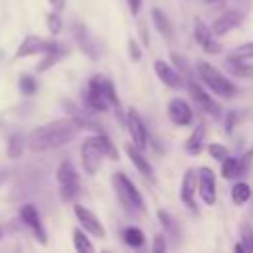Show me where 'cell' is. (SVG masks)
I'll list each match as a JSON object with an SVG mask.
<instances>
[{
  "instance_id": "e0dca14e",
  "label": "cell",
  "mask_w": 253,
  "mask_h": 253,
  "mask_svg": "<svg viewBox=\"0 0 253 253\" xmlns=\"http://www.w3.org/2000/svg\"><path fill=\"white\" fill-rule=\"evenodd\" d=\"M73 36H75V42L79 43V47H81V51L87 55V57H91V59H97L99 57V47H97V43H95V40H93V36H91V32L87 30V26L85 24H75L73 26Z\"/></svg>"
},
{
  "instance_id": "2e32d148",
  "label": "cell",
  "mask_w": 253,
  "mask_h": 253,
  "mask_svg": "<svg viewBox=\"0 0 253 253\" xmlns=\"http://www.w3.org/2000/svg\"><path fill=\"white\" fill-rule=\"evenodd\" d=\"M243 14L241 12H237V10H227V12H223L213 24H211V34L213 36H225L227 32H231L233 28H237V26H241V22H243Z\"/></svg>"
},
{
  "instance_id": "60d3db41",
  "label": "cell",
  "mask_w": 253,
  "mask_h": 253,
  "mask_svg": "<svg viewBox=\"0 0 253 253\" xmlns=\"http://www.w3.org/2000/svg\"><path fill=\"white\" fill-rule=\"evenodd\" d=\"M47 2H49L53 12H61L65 8V4H67V0H47Z\"/></svg>"
},
{
  "instance_id": "9a60e30c",
  "label": "cell",
  "mask_w": 253,
  "mask_h": 253,
  "mask_svg": "<svg viewBox=\"0 0 253 253\" xmlns=\"http://www.w3.org/2000/svg\"><path fill=\"white\" fill-rule=\"evenodd\" d=\"M154 71L158 75V79L166 85V87H172V89H180L184 85V75L170 63L162 61V59H156L154 61Z\"/></svg>"
},
{
  "instance_id": "e575fe53",
  "label": "cell",
  "mask_w": 253,
  "mask_h": 253,
  "mask_svg": "<svg viewBox=\"0 0 253 253\" xmlns=\"http://www.w3.org/2000/svg\"><path fill=\"white\" fill-rule=\"evenodd\" d=\"M170 59H172V63H174V67H176V69H178V71H180V73H182L184 77L192 73V71H190V67L186 65L188 61H186V59H184L182 55H178V53H174V51H172V53H170Z\"/></svg>"
},
{
  "instance_id": "d6986e66",
  "label": "cell",
  "mask_w": 253,
  "mask_h": 253,
  "mask_svg": "<svg viewBox=\"0 0 253 253\" xmlns=\"http://www.w3.org/2000/svg\"><path fill=\"white\" fill-rule=\"evenodd\" d=\"M125 150H126V156L130 158V162L134 164V168H136L144 178L152 180V166H150V164H148V160L144 158L142 150H140V148H136L132 142L125 144Z\"/></svg>"
},
{
  "instance_id": "7c38bea8",
  "label": "cell",
  "mask_w": 253,
  "mask_h": 253,
  "mask_svg": "<svg viewBox=\"0 0 253 253\" xmlns=\"http://www.w3.org/2000/svg\"><path fill=\"white\" fill-rule=\"evenodd\" d=\"M194 38H196V42L200 43V47L206 53H211V55L221 53V43L215 40V36L211 34V30L200 18L194 20Z\"/></svg>"
},
{
  "instance_id": "ac0fdd59",
  "label": "cell",
  "mask_w": 253,
  "mask_h": 253,
  "mask_svg": "<svg viewBox=\"0 0 253 253\" xmlns=\"http://www.w3.org/2000/svg\"><path fill=\"white\" fill-rule=\"evenodd\" d=\"M196 182H198V170L188 168L182 176V186H180V200L184 206L192 208L196 211V202H194V194H196Z\"/></svg>"
},
{
  "instance_id": "836d02e7",
  "label": "cell",
  "mask_w": 253,
  "mask_h": 253,
  "mask_svg": "<svg viewBox=\"0 0 253 253\" xmlns=\"http://www.w3.org/2000/svg\"><path fill=\"white\" fill-rule=\"evenodd\" d=\"M208 152H210V156L211 158H215V160H223L225 156H229V150H227V146H223V144H217V142H213V144H210L208 146Z\"/></svg>"
},
{
  "instance_id": "52a82bcc",
  "label": "cell",
  "mask_w": 253,
  "mask_h": 253,
  "mask_svg": "<svg viewBox=\"0 0 253 253\" xmlns=\"http://www.w3.org/2000/svg\"><path fill=\"white\" fill-rule=\"evenodd\" d=\"M196 192L200 194V198H202V202L206 206H213L215 204V198H217V194H215V174H213L211 168L202 166L198 170Z\"/></svg>"
},
{
  "instance_id": "83f0119b",
  "label": "cell",
  "mask_w": 253,
  "mask_h": 253,
  "mask_svg": "<svg viewBox=\"0 0 253 253\" xmlns=\"http://www.w3.org/2000/svg\"><path fill=\"white\" fill-rule=\"evenodd\" d=\"M227 59H239V61L253 59V42H247V43L237 45V47L227 55Z\"/></svg>"
},
{
  "instance_id": "7a4b0ae2",
  "label": "cell",
  "mask_w": 253,
  "mask_h": 253,
  "mask_svg": "<svg viewBox=\"0 0 253 253\" xmlns=\"http://www.w3.org/2000/svg\"><path fill=\"white\" fill-rule=\"evenodd\" d=\"M111 158V160H119V152L115 148V144L111 142V138L105 132H97L89 138L83 140L81 144V166L87 174H97V170L101 168L103 158Z\"/></svg>"
},
{
  "instance_id": "5b68a950",
  "label": "cell",
  "mask_w": 253,
  "mask_h": 253,
  "mask_svg": "<svg viewBox=\"0 0 253 253\" xmlns=\"http://www.w3.org/2000/svg\"><path fill=\"white\" fill-rule=\"evenodd\" d=\"M57 184H59V196L63 202H71L79 192V176L71 160H63L55 172Z\"/></svg>"
},
{
  "instance_id": "ffe728a7",
  "label": "cell",
  "mask_w": 253,
  "mask_h": 253,
  "mask_svg": "<svg viewBox=\"0 0 253 253\" xmlns=\"http://www.w3.org/2000/svg\"><path fill=\"white\" fill-rule=\"evenodd\" d=\"M204 140H206V125L200 123V125L190 132V136H188V140H186V144H184L186 152H190V154H200L202 148H204Z\"/></svg>"
},
{
  "instance_id": "cb8c5ba5",
  "label": "cell",
  "mask_w": 253,
  "mask_h": 253,
  "mask_svg": "<svg viewBox=\"0 0 253 253\" xmlns=\"http://www.w3.org/2000/svg\"><path fill=\"white\" fill-rule=\"evenodd\" d=\"M158 219H160L162 227L166 229V233H168L170 237H174V239H178V241H180V237H182L180 225H178V221H176V219H174L166 210H158Z\"/></svg>"
},
{
  "instance_id": "f1b7e54d",
  "label": "cell",
  "mask_w": 253,
  "mask_h": 253,
  "mask_svg": "<svg viewBox=\"0 0 253 253\" xmlns=\"http://www.w3.org/2000/svg\"><path fill=\"white\" fill-rule=\"evenodd\" d=\"M221 176L227 178V180H231V178L237 176V158L225 156V158L221 160Z\"/></svg>"
},
{
  "instance_id": "f546056e",
  "label": "cell",
  "mask_w": 253,
  "mask_h": 253,
  "mask_svg": "<svg viewBox=\"0 0 253 253\" xmlns=\"http://www.w3.org/2000/svg\"><path fill=\"white\" fill-rule=\"evenodd\" d=\"M36 89H38V83H36V79L32 75H22L20 77V91H22V95L30 97V95L36 93Z\"/></svg>"
},
{
  "instance_id": "603a6c76",
  "label": "cell",
  "mask_w": 253,
  "mask_h": 253,
  "mask_svg": "<svg viewBox=\"0 0 253 253\" xmlns=\"http://www.w3.org/2000/svg\"><path fill=\"white\" fill-rule=\"evenodd\" d=\"M152 22L164 38H172V22L160 8H152Z\"/></svg>"
},
{
  "instance_id": "9c48e42d",
  "label": "cell",
  "mask_w": 253,
  "mask_h": 253,
  "mask_svg": "<svg viewBox=\"0 0 253 253\" xmlns=\"http://www.w3.org/2000/svg\"><path fill=\"white\" fill-rule=\"evenodd\" d=\"M125 125L130 132V138H132V144L140 150L146 148V142H148V132H146V126H144V121L138 117V113L134 109H128L126 111V117H125Z\"/></svg>"
},
{
  "instance_id": "4dcf8cb0",
  "label": "cell",
  "mask_w": 253,
  "mask_h": 253,
  "mask_svg": "<svg viewBox=\"0 0 253 253\" xmlns=\"http://www.w3.org/2000/svg\"><path fill=\"white\" fill-rule=\"evenodd\" d=\"M61 53H63V49H55V51H47V53H43V59H42V63L38 65V71H45V69H49V67L61 57Z\"/></svg>"
},
{
  "instance_id": "4fadbf2b",
  "label": "cell",
  "mask_w": 253,
  "mask_h": 253,
  "mask_svg": "<svg viewBox=\"0 0 253 253\" xmlns=\"http://www.w3.org/2000/svg\"><path fill=\"white\" fill-rule=\"evenodd\" d=\"M188 89H190V95H192V99H194V103L206 113V115H210L211 119H221V107L200 87V85H196V83H190L188 85Z\"/></svg>"
},
{
  "instance_id": "7402d4cb",
  "label": "cell",
  "mask_w": 253,
  "mask_h": 253,
  "mask_svg": "<svg viewBox=\"0 0 253 253\" xmlns=\"http://www.w3.org/2000/svg\"><path fill=\"white\" fill-rule=\"evenodd\" d=\"M225 67L235 77H243V79L253 77V65L251 63H245V61H239V59H227L225 57Z\"/></svg>"
},
{
  "instance_id": "4316f807",
  "label": "cell",
  "mask_w": 253,
  "mask_h": 253,
  "mask_svg": "<svg viewBox=\"0 0 253 253\" xmlns=\"http://www.w3.org/2000/svg\"><path fill=\"white\" fill-rule=\"evenodd\" d=\"M73 247H75V251H79V253H93V251H95L93 243L89 241V237H87L79 227L73 229Z\"/></svg>"
},
{
  "instance_id": "8992f818",
  "label": "cell",
  "mask_w": 253,
  "mask_h": 253,
  "mask_svg": "<svg viewBox=\"0 0 253 253\" xmlns=\"http://www.w3.org/2000/svg\"><path fill=\"white\" fill-rule=\"evenodd\" d=\"M55 49H63V45L55 43V42H47L40 36H26L16 49V57L22 59V57H30V55H43V53L55 51Z\"/></svg>"
},
{
  "instance_id": "d6a6232c",
  "label": "cell",
  "mask_w": 253,
  "mask_h": 253,
  "mask_svg": "<svg viewBox=\"0 0 253 253\" xmlns=\"http://www.w3.org/2000/svg\"><path fill=\"white\" fill-rule=\"evenodd\" d=\"M251 160H253V148H251V150H247L241 158H237V176H245V174L249 172Z\"/></svg>"
},
{
  "instance_id": "484cf974",
  "label": "cell",
  "mask_w": 253,
  "mask_h": 253,
  "mask_svg": "<svg viewBox=\"0 0 253 253\" xmlns=\"http://www.w3.org/2000/svg\"><path fill=\"white\" fill-rule=\"evenodd\" d=\"M249 198H251V186L247 182H237L231 188V200L235 206H243Z\"/></svg>"
},
{
  "instance_id": "3957f363",
  "label": "cell",
  "mask_w": 253,
  "mask_h": 253,
  "mask_svg": "<svg viewBox=\"0 0 253 253\" xmlns=\"http://www.w3.org/2000/svg\"><path fill=\"white\" fill-rule=\"evenodd\" d=\"M113 188H115V194H117L119 202L123 204V208L128 213H140L144 210L142 194L138 192L134 182L125 172H115L113 174Z\"/></svg>"
},
{
  "instance_id": "b9f144b4",
  "label": "cell",
  "mask_w": 253,
  "mask_h": 253,
  "mask_svg": "<svg viewBox=\"0 0 253 253\" xmlns=\"http://www.w3.org/2000/svg\"><path fill=\"white\" fill-rule=\"evenodd\" d=\"M233 251H235V253H237V251H245V247H243L241 243H235V245H233Z\"/></svg>"
},
{
  "instance_id": "5bb4252c",
  "label": "cell",
  "mask_w": 253,
  "mask_h": 253,
  "mask_svg": "<svg viewBox=\"0 0 253 253\" xmlns=\"http://www.w3.org/2000/svg\"><path fill=\"white\" fill-rule=\"evenodd\" d=\"M168 119L176 125V126H186L192 123L194 119V113H192V107L184 101V99H170L168 101Z\"/></svg>"
},
{
  "instance_id": "d590c367",
  "label": "cell",
  "mask_w": 253,
  "mask_h": 253,
  "mask_svg": "<svg viewBox=\"0 0 253 253\" xmlns=\"http://www.w3.org/2000/svg\"><path fill=\"white\" fill-rule=\"evenodd\" d=\"M241 245L245 247V251H253V229L249 225L241 227Z\"/></svg>"
},
{
  "instance_id": "8fae6325",
  "label": "cell",
  "mask_w": 253,
  "mask_h": 253,
  "mask_svg": "<svg viewBox=\"0 0 253 253\" xmlns=\"http://www.w3.org/2000/svg\"><path fill=\"white\" fill-rule=\"evenodd\" d=\"M20 219L34 231V235H36V239L42 243V245H45L47 243V233H45V227H43V223H42V219H40V213H38V210H36V206L34 204H24L22 208H20Z\"/></svg>"
},
{
  "instance_id": "30bf717a",
  "label": "cell",
  "mask_w": 253,
  "mask_h": 253,
  "mask_svg": "<svg viewBox=\"0 0 253 253\" xmlns=\"http://www.w3.org/2000/svg\"><path fill=\"white\" fill-rule=\"evenodd\" d=\"M73 213H75V217H77L79 225H81L87 233H91V235H95V237H101V239L107 235V231H105L103 223L99 221V217H97L91 210H87L85 206L75 204V206H73Z\"/></svg>"
},
{
  "instance_id": "7bdbcfd3",
  "label": "cell",
  "mask_w": 253,
  "mask_h": 253,
  "mask_svg": "<svg viewBox=\"0 0 253 253\" xmlns=\"http://www.w3.org/2000/svg\"><path fill=\"white\" fill-rule=\"evenodd\" d=\"M4 178H6V172H4V170H2V172H0V182H2V180H4Z\"/></svg>"
},
{
  "instance_id": "ab89813d",
  "label": "cell",
  "mask_w": 253,
  "mask_h": 253,
  "mask_svg": "<svg viewBox=\"0 0 253 253\" xmlns=\"http://www.w3.org/2000/svg\"><path fill=\"white\" fill-rule=\"evenodd\" d=\"M233 126H235V113H227L225 115V132L231 134Z\"/></svg>"
},
{
  "instance_id": "f35d334b",
  "label": "cell",
  "mask_w": 253,
  "mask_h": 253,
  "mask_svg": "<svg viewBox=\"0 0 253 253\" xmlns=\"http://www.w3.org/2000/svg\"><path fill=\"white\" fill-rule=\"evenodd\" d=\"M126 4H128L130 14H132V16H138V12H140V8H142V0H126Z\"/></svg>"
},
{
  "instance_id": "ba28073f",
  "label": "cell",
  "mask_w": 253,
  "mask_h": 253,
  "mask_svg": "<svg viewBox=\"0 0 253 253\" xmlns=\"http://www.w3.org/2000/svg\"><path fill=\"white\" fill-rule=\"evenodd\" d=\"M103 75H95L89 79V85H87V105L93 109V111H99V113H105L111 109L109 105V99L105 95V89H103Z\"/></svg>"
},
{
  "instance_id": "277c9868",
  "label": "cell",
  "mask_w": 253,
  "mask_h": 253,
  "mask_svg": "<svg viewBox=\"0 0 253 253\" xmlns=\"http://www.w3.org/2000/svg\"><path fill=\"white\" fill-rule=\"evenodd\" d=\"M196 67H198L200 79H202L215 95H219V97H223V99H231V97L237 95V87H235L219 69H215L211 63H208V61H198Z\"/></svg>"
},
{
  "instance_id": "6da1fadb",
  "label": "cell",
  "mask_w": 253,
  "mask_h": 253,
  "mask_svg": "<svg viewBox=\"0 0 253 253\" xmlns=\"http://www.w3.org/2000/svg\"><path fill=\"white\" fill-rule=\"evenodd\" d=\"M81 128H95L89 123H85L79 117H65L57 119L53 123H47L43 126L34 128L28 134V148L34 152H43L51 148H59L67 142H71Z\"/></svg>"
},
{
  "instance_id": "44dd1931",
  "label": "cell",
  "mask_w": 253,
  "mask_h": 253,
  "mask_svg": "<svg viewBox=\"0 0 253 253\" xmlns=\"http://www.w3.org/2000/svg\"><path fill=\"white\" fill-rule=\"evenodd\" d=\"M121 237H123V241H125L128 247L138 249V247L144 245V233H142V229H138V227H134V225L125 227V229L121 231Z\"/></svg>"
},
{
  "instance_id": "8d00e7d4",
  "label": "cell",
  "mask_w": 253,
  "mask_h": 253,
  "mask_svg": "<svg viewBox=\"0 0 253 253\" xmlns=\"http://www.w3.org/2000/svg\"><path fill=\"white\" fill-rule=\"evenodd\" d=\"M128 53H130V59L132 61H138L142 57V51H140V45L136 43V40H128Z\"/></svg>"
},
{
  "instance_id": "d4e9b609",
  "label": "cell",
  "mask_w": 253,
  "mask_h": 253,
  "mask_svg": "<svg viewBox=\"0 0 253 253\" xmlns=\"http://www.w3.org/2000/svg\"><path fill=\"white\" fill-rule=\"evenodd\" d=\"M24 142H26V138H24V134L20 130L12 132L8 136V156L10 158H20L22 152H24Z\"/></svg>"
},
{
  "instance_id": "1f68e13d",
  "label": "cell",
  "mask_w": 253,
  "mask_h": 253,
  "mask_svg": "<svg viewBox=\"0 0 253 253\" xmlns=\"http://www.w3.org/2000/svg\"><path fill=\"white\" fill-rule=\"evenodd\" d=\"M45 24H47V30H49L51 34H59L61 28H63L59 12H49V14L45 16Z\"/></svg>"
},
{
  "instance_id": "74e56055",
  "label": "cell",
  "mask_w": 253,
  "mask_h": 253,
  "mask_svg": "<svg viewBox=\"0 0 253 253\" xmlns=\"http://www.w3.org/2000/svg\"><path fill=\"white\" fill-rule=\"evenodd\" d=\"M152 251H154V253H164V251H166V241H164V235H162V233H156V235H154Z\"/></svg>"
}]
</instances>
